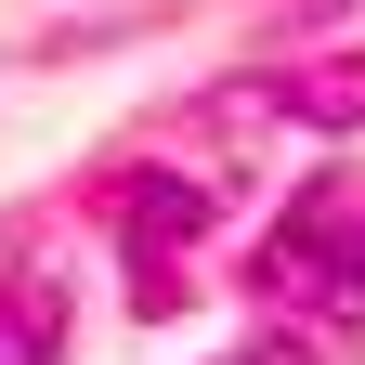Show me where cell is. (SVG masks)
<instances>
[{"mask_svg":"<svg viewBox=\"0 0 365 365\" xmlns=\"http://www.w3.org/2000/svg\"><path fill=\"white\" fill-rule=\"evenodd\" d=\"M261 300L274 313H313V327H365V209L339 196H300V222L261 248Z\"/></svg>","mask_w":365,"mask_h":365,"instance_id":"obj_1","label":"cell"},{"mask_svg":"<svg viewBox=\"0 0 365 365\" xmlns=\"http://www.w3.org/2000/svg\"><path fill=\"white\" fill-rule=\"evenodd\" d=\"M196 222H209L196 182H170V170H130V182H118V261H130V300H144V313L182 300V248H196Z\"/></svg>","mask_w":365,"mask_h":365,"instance_id":"obj_2","label":"cell"},{"mask_svg":"<svg viewBox=\"0 0 365 365\" xmlns=\"http://www.w3.org/2000/svg\"><path fill=\"white\" fill-rule=\"evenodd\" d=\"M0 365H53V300L39 287H0Z\"/></svg>","mask_w":365,"mask_h":365,"instance_id":"obj_3","label":"cell"},{"mask_svg":"<svg viewBox=\"0 0 365 365\" xmlns=\"http://www.w3.org/2000/svg\"><path fill=\"white\" fill-rule=\"evenodd\" d=\"M287 105H300V118H365V66H313V78H287Z\"/></svg>","mask_w":365,"mask_h":365,"instance_id":"obj_4","label":"cell"}]
</instances>
